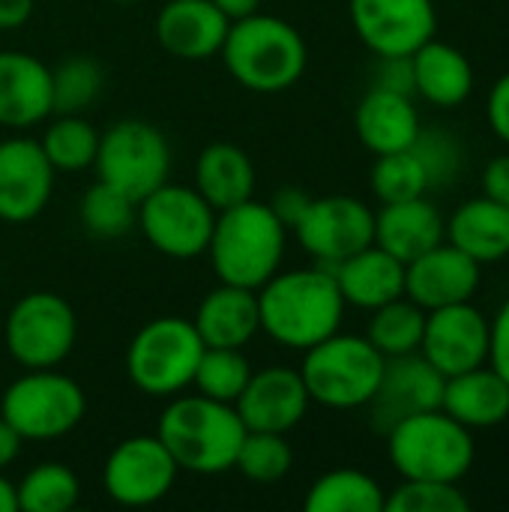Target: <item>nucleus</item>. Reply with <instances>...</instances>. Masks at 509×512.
<instances>
[{
    "label": "nucleus",
    "mask_w": 509,
    "mask_h": 512,
    "mask_svg": "<svg viewBox=\"0 0 509 512\" xmlns=\"http://www.w3.org/2000/svg\"><path fill=\"white\" fill-rule=\"evenodd\" d=\"M291 234L318 267L333 270L339 261L375 243V210L354 195L312 198Z\"/></svg>",
    "instance_id": "12"
},
{
    "label": "nucleus",
    "mask_w": 509,
    "mask_h": 512,
    "mask_svg": "<svg viewBox=\"0 0 509 512\" xmlns=\"http://www.w3.org/2000/svg\"><path fill=\"white\" fill-rule=\"evenodd\" d=\"M447 240V222L441 210L426 201V195L396 204H381L375 213V246L411 264L414 258L426 255L429 249Z\"/></svg>",
    "instance_id": "22"
},
{
    "label": "nucleus",
    "mask_w": 509,
    "mask_h": 512,
    "mask_svg": "<svg viewBox=\"0 0 509 512\" xmlns=\"http://www.w3.org/2000/svg\"><path fill=\"white\" fill-rule=\"evenodd\" d=\"M312 195L300 186H282L273 198H270V210L276 213V219L288 228V234L294 231V225L303 219V213L309 210Z\"/></svg>",
    "instance_id": "43"
},
{
    "label": "nucleus",
    "mask_w": 509,
    "mask_h": 512,
    "mask_svg": "<svg viewBox=\"0 0 509 512\" xmlns=\"http://www.w3.org/2000/svg\"><path fill=\"white\" fill-rule=\"evenodd\" d=\"M471 501L459 483L402 480L384 501V512H468Z\"/></svg>",
    "instance_id": "40"
},
{
    "label": "nucleus",
    "mask_w": 509,
    "mask_h": 512,
    "mask_svg": "<svg viewBox=\"0 0 509 512\" xmlns=\"http://www.w3.org/2000/svg\"><path fill=\"white\" fill-rule=\"evenodd\" d=\"M483 195L509 207V156H495L483 168Z\"/></svg>",
    "instance_id": "45"
},
{
    "label": "nucleus",
    "mask_w": 509,
    "mask_h": 512,
    "mask_svg": "<svg viewBox=\"0 0 509 512\" xmlns=\"http://www.w3.org/2000/svg\"><path fill=\"white\" fill-rule=\"evenodd\" d=\"M372 192L381 204L411 201L429 192V180L411 150L381 153L372 165Z\"/></svg>",
    "instance_id": "39"
},
{
    "label": "nucleus",
    "mask_w": 509,
    "mask_h": 512,
    "mask_svg": "<svg viewBox=\"0 0 509 512\" xmlns=\"http://www.w3.org/2000/svg\"><path fill=\"white\" fill-rule=\"evenodd\" d=\"M252 378V363L246 360L243 348H204L192 387L195 393L234 405L243 393V387Z\"/></svg>",
    "instance_id": "35"
},
{
    "label": "nucleus",
    "mask_w": 509,
    "mask_h": 512,
    "mask_svg": "<svg viewBox=\"0 0 509 512\" xmlns=\"http://www.w3.org/2000/svg\"><path fill=\"white\" fill-rule=\"evenodd\" d=\"M111 3H123L126 6V3H138V0H111Z\"/></svg>",
    "instance_id": "50"
},
{
    "label": "nucleus",
    "mask_w": 509,
    "mask_h": 512,
    "mask_svg": "<svg viewBox=\"0 0 509 512\" xmlns=\"http://www.w3.org/2000/svg\"><path fill=\"white\" fill-rule=\"evenodd\" d=\"M345 297L327 267L279 270L258 288L261 333L288 351H309L327 336L339 333L345 318Z\"/></svg>",
    "instance_id": "1"
},
{
    "label": "nucleus",
    "mask_w": 509,
    "mask_h": 512,
    "mask_svg": "<svg viewBox=\"0 0 509 512\" xmlns=\"http://www.w3.org/2000/svg\"><path fill=\"white\" fill-rule=\"evenodd\" d=\"M78 216L90 237L117 240V237H126L138 225V201L105 180H96L81 195Z\"/></svg>",
    "instance_id": "34"
},
{
    "label": "nucleus",
    "mask_w": 509,
    "mask_h": 512,
    "mask_svg": "<svg viewBox=\"0 0 509 512\" xmlns=\"http://www.w3.org/2000/svg\"><path fill=\"white\" fill-rule=\"evenodd\" d=\"M78 315L54 291H30L3 321V345L21 369H57L75 348Z\"/></svg>",
    "instance_id": "9"
},
{
    "label": "nucleus",
    "mask_w": 509,
    "mask_h": 512,
    "mask_svg": "<svg viewBox=\"0 0 509 512\" xmlns=\"http://www.w3.org/2000/svg\"><path fill=\"white\" fill-rule=\"evenodd\" d=\"M15 498L18 512H66L81 498V480L63 462H42L21 477Z\"/></svg>",
    "instance_id": "33"
},
{
    "label": "nucleus",
    "mask_w": 509,
    "mask_h": 512,
    "mask_svg": "<svg viewBox=\"0 0 509 512\" xmlns=\"http://www.w3.org/2000/svg\"><path fill=\"white\" fill-rule=\"evenodd\" d=\"M204 342L189 318L165 315L147 321L129 342L123 366L135 390L153 399H171L192 387Z\"/></svg>",
    "instance_id": "7"
},
{
    "label": "nucleus",
    "mask_w": 509,
    "mask_h": 512,
    "mask_svg": "<svg viewBox=\"0 0 509 512\" xmlns=\"http://www.w3.org/2000/svg\"><path fill=\"white\" fill-rule=\"evenodd\" d=\"M423 330H426V309L402 294V297L372 309V321L366 327V339L384 357H405V354H417L420 351Z\"/></svg>",
    "instance_id": "32"
},
{
    "label": "nucleus",
    "mask_w": 509,
    "mask_h": 512,
    "mask_svg": "<svg viewBox=\"0 0 509 512\" xmlns=\"http://www.w3.org/2000/svg\"><path fill=\"white\" fill-rule=\"evenodd\" d=\"M387 357L354 333H333L324 342L303 351L300 378L315 405L333 411L366 408L378 390Z\"/></svg>",
    "instance_id": "6"
},
{
    "label": "nucleus",
    "mask_w": 509,
    "mask_h": 512,
    "mask_svg": "<svg viewBox=\"0 0 509 512\" xmlns=\"http://www.w3.org/2000/svg\"><path fill=\"white\" fill-rule=\"evenodd\" d=\"M216 210L195 186L162 183L138 201V225L144 240L165 258L192 261L207 255Z\"/></svg>",
    "instance_id": "11"
},
{
    "label": "nucleus",
    "mask_w": 509,
    "mask_h": 512,
    "mask_svg": "<svg viewBox=\"0 0 509 512\" xmlns=\"http://www.w3.org/2000/svg\"><path fill=\"white\" fill-rule=\"evenodd\" d=\"M231 21L210 0H168L156 15L159 45L180 60H210L222 51Z\"/></svg>",
    "instance_id": "21"
},
{
    "label": "nucleus",
    "mask_w": 509,
    "mask_h": 512,
    "mask_svg": "<svg viewBox=\"0 0 509 512\" xmlns=\"http://www.w3.org/2000/svg\"><path fill=\"white\" fill-rule=\"evenodd\" d=\"M192 324L204 348H246L261 333L258 291L219 282L198 303Z\"/></svg>",
    "instance_id": "23"
},
{
    "label": "nucleus",
    "mask_w": 509,
    "mask_h": 512,
    "mask_svg": "<svg viewBox=\"0 0 509 512\" xmlns=\"http://www.w3.org/2000/svg\"><path fill=\"white\" fill-rule=\"evenodd\" d=\"M36 0H0V30H15L30 21Z\"/></svg>",
    "instance_id": "46"
},
{
    "label": "nucleus",
    "mask_w": 509,
    "mask_h": 512,
    "mask_svg": "<svg viewBox=\"0 0 509 512\" xmlns=\"http://www.w3.org/2000/svg\"><path fill=\"white\" fill-rule=\"evenodd\" d=\"M333 276L345 297V306L354 309L372 312L405 294V264L375 243L339 261L333 267Z\"/></svg>",
    "instance_id": "25"
},
{
    "label": "nucleus",
    "mask_w": 509,
    "mask_h": 512,
    "mask_svg": "<svg viewBox=\"0 0 509 512\" xmlns=\"http://www.w3.org/2000/svg\"><path fill=\"white\" fill-rule=\"evenodd\" d=\"M441 408L471 432L501 426L509 417V384L489 363L477 366L447 378Z\"/></svg>",
    "instance_id": "27"
},
{
    "label": "nucleus",
    "mask_w": 509,
    "mask_h": 512,
    "mask_svg": "<svg viewBox=\"0 0 509 512\" xmlns=\"http://www.w3.org/2000/svg\"><path fill=\"white\" fill-rule=\"evenodd\" d=\"M477 288L480 264L447 240L405 264V297H411L426 312L453 303H468Z\"/></svg>",
    "instance_id": "19"
},
{
    "label": "nucleus",
    "mask_w": 509,
    "mask_h": 512,
    "mask_svg": "<svg viewBox=\"0 0 509 512\" xmlns=\"http://www.w3.org/2000/svg\"><path fill=\"white\" fill-rule=\"evenodd\" d=\"M192 186L219 213L255 198V165L243 147L231 141H213L195 159Z\"/></svg>",
    "instance_id": "26"
},
{
    "label": "nucleus",
    "mask_w": 509,
    "mask_h": 512,
    "mask_svg": "<svg viewBox=\"0 0 509 512\" xmlns=\"http://www.w3.org/2000/svg\"><path fill=\"white\" fill-rule=\"evenodd\" d=\"M420 111L414 105V96H402L393 90L369 87V93L360 99L354 111V129L366 150L375 156L408 150L420 132Z\"/></svg>",
    "instance_id": "24"
},
{
    "label": "nucleus",
    "mask_w": 509,
    "mask_h": 512,
    "mask_svg": "<svg viewBox=\"0 0 509 512\" xmlns=\"http://www.w3.org/2000/svg\"><path fill=\"white\" fill-rule=\"evenodd\" d=\"M87 396L57 369H27L0 396V417L24 441H57L81 426Z\"/></svg>",
    "instance_id": "8"
},
{
    "label": "nucleus",
    "mask_w": 509,
    "mask_h": 512,
    "mask_svg": "<svg viewBox=\"0 0 509 512\" xmlns=\"http://www.w3.org/2000/svg\"><path fill=\"white\" fill-rule=\"evenodd\" d=\"M351 27L375 57L414 54L438 30L432 0H348Z\"/></svg>",
    "instance_id": "14"
},
{
    "label": "nucleus",
    "mask_w": 509,
    "mask_h": 512,
    "mask_svg": "<svg viewBox=\"0 0 509 512\" xmlns=\"http://www.w3.org/2000/svg\"><path fill=\"white\" fill-rule=\"evenodd\" d=\"M54 168L36 138L9 135L0 141V222L36 219L54 192Z\"/></svg>",
    "instance_id": "17"
},
{
    "label": "nucleus",
    "mask_w": 509,
    "mask_h": 512,
    "mask_svg": "<svg viewBox=\"0 0 509 512\" xmlns=\"http://www.w3.org/2000/svg\"><path fill=\"white\" fill-rule=\"evenodd\" d=\"M96 177L141 201L171 177V144L165 132L147 120H117L99 135Z\"/></svg>",
    "instance_id": "10"
},
{
    "label": "nucleus",
    "mask_w": 509,
    "mask_h": 512,
    "mask_svg": "<svg viewBox=\"0 0 509 512\" xmlns=\"http://www.w3.org/2000/svg\"><path fill=\"white\" fill-rule=\"evenodd\" d=\"M309 390L300 378V369L267 366L252 372L240 399L234 402L246 432H279L288 435L309 414Z\"/></svg>",
    "instance_id": "18"
},
{
    "label": "nucleus",
    "mask_w": 509,
    "mask_h": 512,
    "mask_svg": "<svg viewBox=\"0 0 509 512\" xmlns=\"http://www.w3.org/2000/svg\"><path fill=\"white\" fill-rule=\"evenodd\" d=\"M411 60H414V93L423 96L426 102L438 108H456L471 96L474 69L459 48L432 36L411 54Z\"/></svg>",
    "instance_id": "29"
},
{
    "label": "nucleus",
    "mask_w": 509,
    "mask_h": 512,
    "mask_svg": "<svg viewBox=\"0 0 509 512\" xmlns=\"http://www.w3.org/2000/svg\"><path fill=\"white\" fill-rule=\"evenodd\" d=\"M384 438L390 465L402 480L462 483L477 456L471 429L444 408L414 414L396 423Z\"/></svg>",
    "instance_id": "5"
},
{
    "label": "nucleus",
    "mask_w": 509,
    "mask_h": 512,
    "mask_svg": "<svg viewBox=\"0 0 509 512\" xmlns=\"http://www.w3.org/2000/svg\"><path fill=\"white\" fill-rule=\"evenodd\" d=\"M408 150L420 159L426 180H429V189H444V186H453L459 180L462 162H465V147L450 129L420 126V132Z\"/></svg>",
    "instance_id": "38"
},
{
    "label": "nucleus",
    "mask_w": 509,
    "mask_h": 512,
    "mask_svg": "<svg viewBox=\"0 0 509 512\" xmlns=\"http://www.w3.org/2000/svg\"><path fill=\"white\" fill-rule=\"evenodd\" d=\"M177 474V462L156 435H132L108 453L102 486L120 507H153L168 498Z\"/></svg>",
    "instance_id": "13"
},
{
    "label": "nucleus",
    "mask_w": 509,
    "mask_h": 512,
    "mask_svg": "<svg viewBox=\"0 0 509 512\" xmlns=\"http://www.w3.org/2000/svg\"><path fill=\"white\" fill-rule=\"evenodd\" d=\"M156 438L165 444L180 471L216 477L234 471L246 426L234 405L207 399L201 393H180L168 399L156 426Z\"/></svg>",
    "instance_id": "2"
},
{
    "label": "nucleus",
    "mask_w": 509,
    "mask_h": 512,
    "mask_svg": "<svg viewBox=\"0 0 509 512\" xmlns=\"http://www.w3.org/2000/svg\"><path fill=\"white\" fill-rule=\"evenodd\" d=\"M294 465V450L285 435L279 432H246L234 471H240L252 483H279L288 477Z\"/></svg>",
    "instance_id": "37"
},
{
    "label": "nucleus",
    "mask_w": 509,
    "mask_h": 512,
    "mask_svg": "<svg viewBox=\"0 0 509 512\" xmlns=\"http://www.w3.org/2000/svg\"><path fill=\"white\" fill-rule=\"evenodd\" d=\"M489 366L509 384V300L489 321Z\"/></svg>",
    "instance_id": "42"
},
{
    "label": "nucleus",
    "mask_w": 509,
    "mask_h": 512,
    "mask_svg": "<svg viewBox=\"0 0 509 512\" xmlns=\"http://www.w3.org/2000/svg\"><path fill=\"white\" fill-rule=\"evenodd\" d=\"M447 243L474 258L480 267L509 255V207L480 195L456 207L447 219Z\"/></svg>",
    "instance_id": "28"
},
{
    "label": "nucleus",
    "mask_w": 509,
    "mask_h": 512,
    "mask_svg": "<svg viewBox=\"0 0 509 512\" xmlns=\"http://www.w3.org/2000/svg\"><path fill=\"white\" fill-rule=\"evenodd\" d=\"M21 444H24V438L0 417V471L15 465V459L21 453Z\"/></svg>",
    "instance_id": "47"
},
{
    "label": "nucleus",
    "mask_w": 509,
    "mask_h": 512,
    "mask_svg": "<svg viewBox=\"0 0 509 512\" xmlns=\"http://www.w3.org/2000/svg\"><path fill=\"white\" fill-rule=\"evenodd\" d=\"M486 117L492 132L509 144V72L495 81V87L489 90V102H486Z\"/></svg>",
    "instance_id": "44"
},
{
    "label": "nucleus",
    "mask_w": 509,
    "mask_h": 512,
    "mask_svg": "<svg viewBox=\"0 0 509 512\" xmlns=\"http://www.w3.org/2000/svg\"><path fill=\"white\" fill-rule=\"evenodd\" d=\"M219 57L240 87L252 93H285L303 78L309 48L291 21L258 9L231 21Z\"/></svg>",
    "instance_id": "3"
},
{
    "label": "nucleus",
    "mask_w": 509,
    "mask_h": 512,
    "mask_svg": "<svg viewBox=\"0 0 509 512\" xmlns=\"http://www.w3.org/2000/svg\"><path fill=\"white\" fill-rule=\"evenodd\" d=\"M0 512H18V498H15V483H9L0 471Z\"/></svg>",
    "instance_id": "49"
},
{
    "label": "nucleus",
    "mask_w": 509,
    "mask_h": 512,
    "mask_svg": "<svg viewBox=\"0 0 509 512\" xmlns=\"http://www.w3.org/2000/svg\"><path fill=\"white\" fill-rule=\"evenodd\" d=\"M285 249L288 228L276 219L270 204L249 198L216 213L207 258L219 282L258 291L282 270Z\"/></svg>",
    "instance_id": "4"
},
{
    "label": "nucleus",
    "mask_w": 509,
    "mask_h": 512,
    "mask_svg": "<svg viewBox=\"0 0 509 512\" xmlns=\"http://www.w3.org/2000/svg\"><path fill=\"white\" fill-rule=\"evenodd\" d=\"M387 492L375 477L357 468H336L321 474L306 498L303 510L306 512H384Z\"/></svg>",
    "instance_id": "30"
},
{
    "label": "nucleus",
    "mask_w": 509,
    "mask_h": 512,
    "mask_svg": "<svg viewBox=\"0 0 509 512\" xmlns=\"http://www.w3.org/2000/svg\"><path fill=\"white\" fill-rule=\"evenodd\" d=\"M444 384L447 378L420 351L405 357H387L378 390L366 405L372 429L387 435L396 423L441 408Z\"/></svg>",
    "instance_id": "15"
},
{
    "label": "nucleus",
    "mask_w": 509,
    "mask_h": 512,
    "mask_svg": "<svg viewBox=\"0 0 509 512\" xmlns=\"http://www.w3.org/2000/svg\"><path fill=\"white\" fill-rule=\"evenodd\" d=\"M51 114V69L27 51L0 48V126L30 129Z\"/></svg>",
    "instance_id": "20"
},
{
    "label": "nucleus",
    "mask_w": 509,
    "mask_h": 512,
    "mask_svg": "<svg viewBox=\"0 0 509 512\" xmlns=\"http://www.w3.org/2000/svg\"><path fill=\"white\" fill-rule=\"evenodd\" d=\"M420 354L444 375H462L489 363V318L468 300L426 312Z\"/></svg>",
    "instance_id": "16"
},
{
    "label": "nucleus",
    "mask_w": 509,
    "mask_h": 512,
    "mask_svg": "<svg viewBox=\"0 0 509 512\" xmlns=\"http://www.w3.org/2000/svg\"><path fill=\"white\" fill-rule=\"evenodd\" d=\"M228 21H237V18H246L252 12L261 9V0H210Z\"/></svg>",
    "instance_id": "48"
},
{
    "label": "nucleus",
    "mask_w": 509,
    "mask_h": 512,
    "mask_svg": "<svg viewBox=\"0 0 509 512\" xmlns=\"http://www.w3.org/2000/svg\"><path fill=\"white\" fill-rule=\"evenodd\" d=\"M372 87L393 90V93H402V96H417L414 93V60H411V54L378 57Z\"/></svg>",
    "instance_id": "41"
},
{
    "label": "nucleus",
    "mask_w": 509,
    "mask_h": 512,
    "mask_svg": "<svg viewBox=\"0 0 509 512\" xmlns=\"http://www.w3.org/2000/svg\"><path fill=\"white\" fill-rule=\"evenodd\" d=\"M105 72L93 57L75 54L51 69L54 114H84L102 93Z\"/></svg>",
    "instance_id": "36"
},
{
    "label": "nucleus",
    "mask_w": 509,
    "mask_h": 512,
    "mask_svg": "<svg viewBox=\"0 0 509 512\" xmlns=\"http://www.w3.org/2000/svg\"><path fill=\"white\" fill-rule=\"evenodd\" d=\"M45 132L39 138V147L54 171H87L96 162L99 150V132L84 114H57L54 120H45Z\"/></svg>",
    "instance_id": "31"
}]
</instances>
